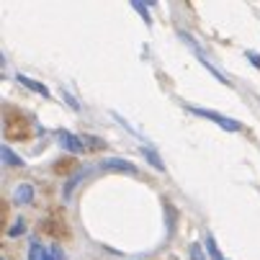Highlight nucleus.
Wrapping results in <instances>:
<instances>
[{
  "label": "nucleus",
  "instance_id": "obj_1",
  "mask_svg": "<svg viewBox=\"0 0 260 260\" xmlns=\"http://www.w3.org/2000/svg\"><path fill=\"white\" fill-rule=\"evenodd\" d=\"M178 36H180V39H183L185 44H188V47H191V52H193V54L199 57V62H201V64H204V67H206V70L211 72V75H214V78H216V80H219L221 85H232V83H230V80H227V78H224V75H221V72H219L216 67H214V62H211V59H209V57L204 54V49L199 47V42L193 39V36H191V34H185V31H180Z\"/></svg>",
  "mask_w": 260,
  "mask_h": 260
},
{
  "label": "nucleus",
  "instance_id": "obj_4",
  "mask_svg": "<svg viewBox=\"0 0 260 260\" xmlns=\"http://www.w3.org/2000/svg\"><path fill=\"white\" fill-rule=\"evenodd\" d=\"M42 232H44V235H49V237H54V240H59V237H67V235H70L67 221H64L62 211H57V214H52L49 219H44V221H42Z\"/></svg>",
  "mask_w": 260,
  "mask_h": 260
},
{
  "label": "nucleus",
  "instance_id": "obj_8",
  "mask_svg": "<svg viewBox=\"0 0 260 260\" xmlns=\"http://www.w3.org/2000/svg\"><path fill=\"white\" fill-rule=\"evenodd\" d=\"M16 80L23 85V88H28V90H34V93H39L42 98H49L52 93H49V88L44 85V83H39V80H31V78H26V75H21V72H18V75H16Z\"/></svg>",
  "mask_w": 260,
  "mask_h": 260
},
{
  "label": "nucleus",
  "instance_id": "obj_12",
  "mask_svg": "<svg viewBox=\"0 0 260 260\" xmlns=\"http://www.w3.org/2000/svg\"><path fill=\"white\" fill-rule=\"evenodd\" d=\"M206 252H209V257H211V260H224V255L219 252V247H216V242H214V237H211V235H206Z\"/></svg>",
  "mask_w": 260,
  "mask_h": 260
},
{
  "label": "nucleus",
  "instance_id": "obj_17",
  "mask_svg": "<svg viewBox=\"0 0 260 260\" xmlns=\"http://www.w3.org/2000/svg\"><path fill=\"white\" fill-rule=\"evenodd\" d=\"M247 59H250V62H252V64L260 70V54H257V52H252V49H250V52H247Z\"/></svg>",
  "mask_w": 260,
  "mask_h": 260
},
{
  "label": "nucleus",
  "instance_id": "obj_16",
  "mask_svg": "<svg viewBox=\"0 0 260 260\" xmlns=\"http://www.w3.org/2000/svg\"><path fill=\"white\" fill-rule=\"evenodd\" d=\"M132 8H134L137 13H142V18H144L147 23H152V21H150V13H147V8H144L142 3H132Z\"/></svg>",
  "mask_w": 260,
  "mask_h": 260
},
{
  "label": "nucleus",
  "instance_id": "obj_5",
  "mask_svg": "<svg viewBox=\"0 0 260 260\" xmlns=\"http://www.w3.org/2000/svg\"><path fill=\"white\" fill-rule=\"evenodd\" d=\"M57 139H59V144H62V150H67V152H72V155H80V152L88 150L85 142H83V137L72 134V132H67V129H59V132H57Z\"/></svg>",
  "mask_w": 260,
  "mask_h": 260
},
{
  "label": "nucleus",
  "instance_id": "obj_6",
  "mask_svg": "<svg viewBox=\"0 0 260 260\" xmlns=\"http://www.w3.org/2000/svg\"><path fill=\"white\" fill-rule=\"evenodd\" d=\"M13 204H16V206H28V204H34V185H31V183H18V185H16Z\"/></svg>",
  "mask_w": 260,
  "mask_h": 260
},
{
  "label": "nucleus",
  "instance_id": "obj_18",
  "mask_svg": "<svg viewBox=\"0 0 260 260\" xmlns=\"http://www.w3.org/2000/svg\"><path fill=\"white\" fill-rule=\"evenodd\" d=\"M191 257H193V260H201V250H199V245L191 247Z\"/></svg>",
  "mask_w": 260,
  "mask_h": 260
},
{
  "label": "nucleus",
  "instance_id": "obj_2",
  "mask_svg": "<svg viewBox=\"0 0 260 260\" xmlns=\"http://www.w3.org/2000/svg\"><path fill=\"white\" fill-rule=\"evenodd\" d=\"M188 111H191V114H196V116H201V119L214 121L219 129H227V132H242V124H240V121H235V119H230V116H221V114H216V111H211V108L188 106Z\"/></svg>",
  "mask_w": 260,
  "mask_h": 260
},
{
  "label": "nucleus",
  "instance_id": "obj_11",
  "mask_svg": "<svg viewBox=\"0 0 260 260\" xmlns=\"http://www.w3.org/2000/svg\"><path fill=\"white\" fill-rule=\"evenodd\" d=\"M44 257H47V250L42 247V242L34 240V242L28 245V260H44Z\"/></svg>",
  "mask_w": 260,
  "mask_h": 260
},
{
  "label": "nucleus",
  "instance_id": "obj_3",
  "mask_svg": "<svg viewBox=\"0 0 260 260\" xmlns=\"http://www.w3.org/2000/svg\"><path fill=\"white\" fill-rule=\"evenodd\" d=\"M95 173H129V175H134L137 165H132L129 160H121V157H106V160L90 165V175H95Z\"/></svg>",
  "mask_w": 260,
  "mask_h": 260
},
{
  "label": "nucleus",
  "instance_id": "obj_7",
  "mask_svg": "<svg viewBox=\"0 0 260 260\" xmlns=\"http://www.w3.org/2000/svg\"><path fill=\"white\" fill-rule=\"evenodd\" d=\"M85 178H90V168H85V170H78L75 175H72V178L64 183V188H62V199H64V201H70V199H72V191H75V188H78V185H80Z\"/></svg>",
  "mask_w": 260,
  "mask_h": 260
},
{
  "label": "nucleus",
  "instance_id": "obj_13",
  "mask_svg": "<svg viewBox=\"0 0 260 260\" xmlns=\"http://www.w3.org/2000/svg\"><path fill=\"white\" fill-rule=\"evenodd\" d=\"M83 142H85V147H88V150H101V147H106V142H103V139H98V137H90V134H83Z\"/></svg>",
  "mask_w": 260,
  "mask_h": 260
},
{
  "label": "nucleus",
  "instance_id": "obj_15",
  "mask_svg": "<svg viewBox=\"0 0 260 260\" xmlns=\"http://www.w3.org/2000/svg\"><path fill=\"white\" fill-rule=\"evenodd\" d=\"M49 260H64V252H62V247H59V245L49 247Z\"/></svg>",
  "mask_w": 260,
  "mask_h": 260
},
{
  "label": "nucleus",
  "instance_id": "obj_9",
  "mask_svg": "<svg viewBox=\"0 0 260 260\" xmlns=\"http://www.w3.org/2000/svg\"><path fill=\"white\" fill-rule=\"evenodd\" d=\"M0 157H3V165H6V168H26V160H23V157H18L8 144L0 147Z\"/></svg>",
  "mask_w": 260,
  "mask_h": 260
},
{
  "label": "nucleus",
  "instance_id": "obj_19",
  "mask_svg": "<svg viewBox=\"0 0 260 260\" xmlns=\"http://www.w3.org/2000/svg\"><path fill=\"white\" fill-rule=\"evenodd\" d=\"M0 260H6V257H0Z\"/></svg>",
  "mask_w": 260,
  "mask_h": 260
},
{
  "label": "nucleus",
  "instance_id": "obj_10",
  "mask_svg": "<svg viewBox=\"0 0 260 260\" xmlns=\"http://www.w3.org/2000/svg\"><path fill=\"white\" fill-rule=\"evenodd\" d=\"M142 157H144L147 162H150V165H152L155 170H165V165H162L160 155H157V152L152 150V147H147V144H144V147H142Z\"/></svg>",
  "mask_w": 260,
  "mask_h": 260
},
{
  "label": "nucleus",
  "instance_id": "obj_14",
  "mask_svg": "<svg viewBox=\"0 0 260 260\" xmlns=\"http://www.w3.org/2000/svg\"><path fill=\"white\" fill-rule=\"evenodd\" d=\"M23 232H26V221H23V219H16L13 227H8L6 235H8V237H18V235H23Z\"/></svg>",
  "mask_w": 260,
  "mask_h": 260
}]
</instances>
